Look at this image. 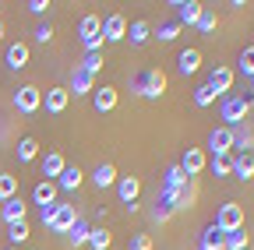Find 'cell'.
I'll return each instance as SVG.
<instances>
[{"label":"cell","mask_w":254,"mask_h":250,"mask_svg":"<svg viewBox=\"0 0 254 250\" xmlns=\"http://www.w3.org/2000/svg\"><path fill=\"white\" fill-rule=\"evenodd\" d=\"M78 222V211H74V204H46L43 208V226L50 229V233H64L67 236L71 233V226Z\"/></svg>","instance_id":"6da1fadb"},{"label":"cell","mask_w":254,"mask_h":250,"mask_svg":"<svg viewBox=\"0 0 254 250\" xmlns=\"http://www.w3.org/2000/svg\"><path fill=\"white\" fill-rule=\"evenodd\" d=\"M251 109H254L251 99H244V96H226V99H222V106H219L222 127H240V123H247Z\"/></svg>","instance_id":"7a4b0ae2"},{"label":"cell","mask_w":254,"mask_h":250,"mask_svg":"<svg viewBox=\"0 0 254 250\" xmlns=\"http://www.w3.org/2000/svg\"><path fill=\"white\" fill-rule=\"evenodd\" d=\"M78 39H81L85 53H103V18L85 14L78 25Z\"/></svg>","instance_id":"3957f363"},{"label":"cell","mask_w":254,"mask_h":250,"mask_svg":"<svg viewBox=\"0 0 254 250\" xmlns=\"http://www.w3.org/2000/svg\"><path fill=\"white\" fill-rule=\"evenodd\" d=\"M222 236L226 233H237V229H244V204H237V201H226V204H219V215H215V222H212Z\"/></svg>","instance_id":"277c9868"},{"label":"cell","mask_w":254,"mask_h":250,"mask_svg":"<svg viewBox=\"0 0 254 250\" xmlns=\"http://www.w3.org/2000/svg\"><path fill=\"white\" fill-rule=\"evenodd\" d=\"M14 109L25 113V116L39 113V109H43V92H39L36 85H21V88L14 92Z\"/></svg>","instance_id":"5b68a950"},{"label":"cell","mask_w":254,"mask_h":250,"mask_svg":"<svg viewBox=\"0 0 254 250\" xmlns=\"http://www.w3.org/2000/svg\"><path fill=\"white\" fill-rule=\"evenodd\" d=\"M208 148H212V159H230V151H233V127H212Z\"/></svg>","instance_id":"8992f818"},{"label":"cell","mask_w":254,"mask_h":250,"mask_svg":"<svg viewBox=\"0 0 254 250\" xmlns=\"http://www.w3.org/2000/svg\"><path fill=\"white\" fill-rule=\"evenodd\" d=\"M177 166L184 169V176H187V180H194L198 173H205L208 155H205V148H187V151H184V159H180Z\"/></svg>","instance_id":"52a82bcc"},{"label":"cell","mask_w":254,"mask_h":250,"mask_svg":"<svg viewBox=\"0 0 254 250\" xmlns=\"http://www.w3.org/2000/svg\"><path fill=\"white\" fill-rule=\"evenodd\" d=\"M170 7L177 11V18H173V21H177L180 28H184V25H194V21L201 18V11H205V7L198 4V0H173Z\"/></svg>","instance_id":"ba28073f"},{"label":"cell","mask_w":254,"mask_h":250,"mask_svg":"<svg viewBox=\"0 0 254 250\" xmlns=\"http://www.w3.org/2000/svg\"><path fill=\"white\" fill-rule=\"evenodd\" d=\"M205 85L215 92V99H226L230 88H233V71H230V67H212V74H208Z\"/></svg>","instance_id":"9c48e42d"},{"label":"cell","mask_w":254,"mask_h":250,"mask_svg":"<svg viewBox=\"0 0 254 250\" xmlns=\"http://www.w3.org/2000/svg\"><path fill=\"white\" fill-rule=\"evenodd\" d=\"M138 194H141V180H138V176H117V198H120L124 208L134 204Z\"/></svg>","instance_id":"30bf717a"},{"label":"cell","mask_w":254,"mask_h":250,"mask_svg":"<svg viewBox=\"0 0 254 250\" xmlns=\"http://www.w3.org/2000/svg\"><path fill=\"white\" fill-rule=\"evenodd\" d=\"M127 39V18L124 14H110L103 21V43H120Z\"/></svg>","instance_id":"8fae6325"},{"label":"cell","mask_w":254,"mask_h":250,"mask_svg":"<svg viewBox=\"0 0 254 250\" xmlns=\"http://www.w3.org/2000/svg\"><path fill=\"white\" fill-rule=\"evenodd\" d=\"M163 92H166V74L159 71V67H148L145 71V92H141V96L145 99H159Z\"/></svg>","instance_id":"7c38bea8"},{"label":"cell","mask_w":254,"mask_h":250,"mask_svg":"<svg viewBox=\"0 0 254 250\" xmlns=\"http://www.w3.org/2000/svg\"><path fill=\"white\" fill-rule=\"evenodd\" d=\"M43 102H46V113H64L67 109V102H71V92L67 88H46V96H43Z\"/></svg>","instance_id":"4fadbf2b"},{"label":"cell","mask_w":254,"mask_h":250,"mask_svg":"<svg viewBox=\"0 0 254 250\" xmlns=\"http://www.w3.org/2000/svg\"><path fill=\"white\" fill-rule=\"evenodd\" d=\"M25 215H28V204H25L21 198H11V201H4V208H0V218H4L7 226L25 222Z\"/></svg>","instance_id":"5bb4252c"},{"label":"cell","mask_w":254,"mask_h":250,"mask_svg":"<svg viewBox=\"0 0 254 250\" xmlns=\"http://www.w3.org/2000/svg\"><path fill=\"white\" fill-rule=\"evenodd\" d=\"M4 64H7L11 71H25V67H28V43H11Z\"/></svg>","instance_id":"9a60e30c"},{"label":"cell","mask_w":254,"mask_h":250,"mask_svg":"<svg viewBox=\"0 0 254 250\" xmlns=\"http://www.w3.org/2000/svg\"><path fill=\"white\" fill-rule=\"evenodd\" d=\"M67 92H74V96H92V92H95V78L85 74V71L74 64V71H71V88H67Z\"/></svg>","instance_id":"2e32d148"},{"label":"cell","mask_w":254,"mask_h":250,"mask_svg":"<svg viewBox=\"0 0 254 250\" xmlns=\"http://www.w3.org/2000/svg\"><path fill=\"white\" fill-rule=\"evenodd\" d=\"M92 183L99 187V191H106V187H117V166L113 162H99L92 169Z\"/></svg>","instance_id":"e0dca14e"},{"label":"cell","mask_w":254,"mask_h":250,"mask_svg":"<svg viewBox=\"0 0 254 250\" xmlns=\"http://www.w3.org/2000/svg\"><path fill=\"white\" fill-rule=\"evenodd\" d=\"M92 106H95V113H110V109L117 106V88H110V85L95 88V92H92Z\"/></svg>","instance_id":"ac0fdd59"},{"label":"cell","mask_w":254,"mask_h":250,"mask_svg":"<svg viewBox=\"0 0 254 250\" xmlns=\"http://www.w3.org/2000/svg\"><path fill=\"white\" fill-rule=\"evenodd\" d=\"M233 148H240V155H251L254 151V127H251V123L233 127Z\"/></svg>","instance_id":"d6986e66"},{"label":"cell","mask_w":254,"mask_h":250,"mask_svg":"<svg viewBox=\"0 0 254 250\" xmlns=\"http://www.w3.org/2000/svg\"><path fill=\"white\" fill-rule=\"evenodd\" d=\"M81 180H85V173L78 169V166H67V169H64L53 183H57V191H78V187H81Z\"/></svg>","instance_id":"ffe728a7"},{"label":"cell","mask_w":254,"mask_h":250,"mask_svg":"<svg viewBox=\"0 0 254 250\" xmlns=\"http://www.w3.org/2000/svg\"><path fill=\"white\" fill-rule=\"evenodd\" d=\"M177 67H180V74H198V67H201V50H184L180 56H177Z\"/></svg>","instance_id":"44dd1931"},{"label":"cell","mask_w":254,"mask_h":250,"mask_svg":"<svg viewBox=\"0 0 254 250\" xmlns=\"http://www.w3.org/2000/svg\"><path fill=\"white\" fill-rule=\"evenodd\" d=\"M32 201L36 204H57V183L53 180H43V183H36V191H32Z\"/></svg>","instance_id":"7402d4cb"},{"label":"cell","mask_w":254,"mask_h":250,"mask_svg":"<svg viewBox=\"0 0 254 250\" xmlns=\"http://www.w3.org/2000/svg\"><path fill=\"white\" fill-rule=\"evenodd\" d=\"M127 39H131V46H145L152 39V25L148 21H131L127 25Z\"/></svg>","instance_id":"603a6c76"},{"label":"cell","mask_w":254,"mask_h":250,"mask_svg":"<svg viewBox=\"0 0 254 250\" xmlns=\"http://www.w3.org/2000/svg\"><path fill=\"white\" fill-rule=\"evenodd\" d=\"M64 169H67V162H64V155H60V151H50L46 159H43V176H46V180H57Z\"/></svg>","instance_id":"cb8c5ba5"},{"label":"cell","mask_w":254,"mask_h":250,"mask_svg":"<svg viewBox=\"0 0 254 250\" xmlns=\"http://www.w3.org/2000/svg\"><path fill=\"white\" fill-rule=\"evenodd\" d=\"M230 169H233V176L251 180V176H254V151H251V155H237V159H230Z\"/></svg>","instance_id":"d4e9b609"},{"label":"cell","mask_w":254,"mask_h":250,"mask_svg":"<svg viewBox=\"0 0 254 250\" xmlns=\"http://www.w3.org/2000/svg\"><path fill=\"white\" fill-rule=\"evenodd\" d=\"M198 250H222V233L215 226H205L198 236Z\"/></svg>","instance_id":"484cf974"},{"label":"cell","mask_w":254,"mask_h":250,"mask_svg":"<svg viewBox=\"0 0 254 250\" xmlns=\"http://www.w3.org/2000/svg\"><path fill=\"white\" fill-rule=\"evenodd\" d=\"M88 233H92V226L78 215V222H74L71 233H67V243H71V247H85V243H88Z\"/></svg>","instance_id":"4316f807"},{"label":"cell","mask_w":254,"mask_h":250,"mask_svg":"<svg viewBox=\"0 0 254 250\" xmlns=\"http://www.w3.org/2000/svg\"><path fill=\"white\" fill-rule=\"evenodd\" d=\"M194 201H198V180H187V183L180 187V198H177V211H180V208H194Z\"/></svg>","instance_id":"83f0119b"},{"label":"cell","mask_w":254,"mask_h":250,"mask_svg":"<svg viewBox=\"0 0 254 250\" xmlns=\"http://www.w3.org/2000/svg\"><path fill=\"white\" fill-rule=\"evenodd\" d=\"M11 198H18V176H11V173H0V204H4V201H11Z\"/></svg>","instance_id":"f1b7e54d"},{"label":"cell","mask_w":254,"mask_h":250,"mask_svg":"<svg viewBox=\"0 0 254 250\" xmlns=\"http://www.w3.org/2000/svg\"><path fill=\"white\" fill-rule=\"evenodd\" d=\"M110 243H113V233L103 229V226L88 233V247H92V250H110Z\"/></svg>","instance_id":"f546056e"},{"label":"cell","mask_w":254,"mask_h":250,"mask_svg":"<svg viewBox=\"0 0 254 250\" xmlns=\"http://www.w3.org/2000/svg\"><path fill=\"white\" fill-rule=\"evenodd\" d=\"M39 155V141L36 138H21L18 141V162H32Z\"/></svg>","instance_id":"4dcf8cb0"},{"label":"cell","mask_w":254,"mask_h":250,"mask_svg":"<svg viewBox=\"0 0 254 250\" xmlns=\"http://www.w3.org/2000/svg\"><path fill=\"white\" fill-rule=\"evenodd\" d=\"M187 183V176H184V169L173 162V166H166V173H163V187H173V191H180V187Z\"/></svg>","instance_id":"1f68e13d"},{"label":"cell","mask_w":254,"mask_h":250,"mask_svg":"<svg viewBox=\"0 0 254 250\" xmlns=\"http://www.w3.org/2000/svg\"><path fill=\"white\" fill-rule=\"evenodd\" d=\"M215 25H219V18H215V11H212V7H205V11H201V18L194 21V28H198L201 36H212V32H215Z\"/></svg>","instance_id":"d6a6232c"},{"label":"cell","mask_w":254,"mask_h":250,"mask_svg":"<svg viewBox=\"0 0 254 250\" xmlns=\"http://www.w3.org/2000/svg\"><path fill=\"white\" fill-rule=\"evenodd\" d=\"M222 250H247V233L244 229L226 233V236H222Z\"/></svg>","instance_id":"836d02e7"},{"label":"cell","mask_w":254,"mask_h":250,"mask_svg":"<svg viewBox=\"0 0 254 250\" xmlns=\"http://www.w3.org/2000/svg\"><path fill=\"white\" fill-rule=\"evenodd\" d=\"M177 36H180V25H177V21H163V25L155 28V39H159V43H173Z\"/></svg>","instance_id":"e575fe53"},{"label":"cell","mask_w":254,"mask_h":250,"mask_svg":"<svg viewBox=\"0 0 254 250\" xmlns=\"http://www.w3.org/2000/svg\"><path fill=\"white\" fill-rule=\"evenodd\" d=\"M78 67H81L85 74H92V78H95V74L103 71V53H85V60H81Z\"/></svg>","instance_id":"d590c367"},{"label":"cell","mask_w":254,"mask_h":250,"mask_svg":"<svg viewBox=\"0 0 254 250\" xmlns=\"http://www.w3.org/2000/svg\"><path fill=\"white\" fill-rule=\"evenodd\" d=\"M7 236H11V247H21L32 233H28V222H14V226H7Z\"/></svg>","instance_id":"8d00e7d4"},{"label":"cell","mask_w":254,"mask_h":250,"mask_svg":"<svg viewBox=\"0 0 254 250\" xmlns=\"http://www.w3.org/2000/svg\"><path fill=\"white\" fill-rule=\"evenodd\" d=\"M240 74L244 78H254V46H247V50H240Z\"/></svg>","instance_id":"74e56055"},{"label":"cell","mask_w":254,"mask_h":250,"mask_svg":"<svg viewBox=\"0 0 254 250\" xmlns=\"http://www.w3.org/2000/svg\"><path fill=\"white\" fill-rule=\"evenodd\" d=\"M212 102H215V92H212L208 85H198V88H194V106L205 109V106H212Z\"/></svg>","instance_id":"f35d334b"},{"label":"cell","mask_w":254,"mask_h":250,"mask_svg":"<svg viewBox=\"0 0 254 250\" xmlns=\"http://www.w3.org/2000/svg\"><path fill=\"white\" fill-rule=\"evenodd\" d=\"M205 169H212V176H233L230 159H208V166H205Z\"/></svg>","instance_id":"ab89813d"},{"label":"cell","mask_w":254,"mask_h":250,"mask_svg":"<svg viewBox=\"0 0 254 250\" xmlns=\"http://www.w3.org/2000/svg\"><path fill=\"white\" fill-rule=\"evenodd\" d=\"M131 250H152V236L148 233H134L131 236Z\"/></svg>","instance_id":"60d3db41"},{"label":"cell","mask_w":254,"mask_h":250,"mask_svg":"<svg viewBox=\"0 0 254 250\" xmlns=\"http://www.w3.org/2000/svg\"><path fill=\"white\" fill-rule=\"evenodd\" d=\"M170 215H173V208H166V204H159V201H155V208H152V222H166Z\"/></svg>","instance_id":"b9f144b4"},{"label":"cell","mask_w":254,"mask_h":250,"mask_svg":"<svg viewBox=\"0 0 254 250\" xmlns=\"http://www.w3.org/2000/svg\"><path fill=\"white\" fill-rule=\"evenodd\" d=\"M36 39H39L43 46H46V43H53V25H39V28H36Z\"/></svg>","instance_id":"7bdbcfd3"},{"label":"cell","mask_w":254,"mask_h":250,"mask_svg":"<svg viewBox=\"0 0 254 250\" xmlns=\"http://www.w3.org/2000/svg\"><path fill=\"white\" fill-rule=\"evenodd\" d=\"M131 92H145V71H138V74H131Z\"/></svg>","instance_id":"ee69618b"},{"label":"cell","mask_w":254,"mask_h":250,"mask_svg":"<svg viewBox=\"0 0 254 250\" xmlns=\"http://www.w3.org/2000/svg\"><path fill=\"white\" fill-rule=\"evenodd\" d=\"M46 7H50V0H28V11L32 14H46Z\"/></svg>","instance_id":"f6af8a7d"},{"label":"cell","mask_w":254,"mask_h":250,"mask_svg":"<svg viewBox=\"0 0 254 250\" xmlns=\"http://www.w3.org/2000/svg\"><path fill=\"white\" fill-rule=\"evenodd\" d=\"M0 43H4V18H0Z\"/></svg>","instance_id":"bcb514c9"},{"label":"cell","mask_w":254,"mask_h":250,"mask_svg":"<svg viewBox=\"0 0 254 250\" xmlns=\"http://www.w3.org/2000/svg\"><path fill=\"white\" fill-rule=\"evenodd\" d=\"M251 92H254V78H251Z\"/></svg>","instance_id":"7dc6e473"},{"label":"cell","mask_w":254,"mask_h":250,"mask_svg":"<svg viewBox=\"0 0 254 250\" xmlns=\"http://www.w3.org/2000/svg\"><path fill=\"white\" fill-rule=\"evenodd\" d=\"M7 250H18V247H7Z\"/></svg>","instance_id":"c3c4849f"},{"label":"cell","mask_w":254,"mask_h":250,"mask_svg":"<svg viewBox=\"0 0 254 250\" xmlns=\"http://www.w3.org/2000/svg\"><path fill=\"white\" fill-rule=\"evenodd\" d=\"M251 127H254V123H251Z\"/></svg>","instance_id":"681fc988"}]
</instances>
